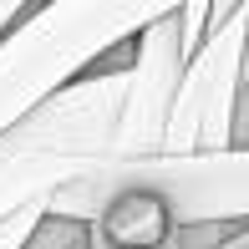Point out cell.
I'll list each match as a JSON object with an SVG mask.
<instances>
[{"instance_id": "obj_4", "label": "cell", "mask_w": 249, "mask_h": 249, "mask_svg": "<svg viewBox=\"0 0 249 249\" xmlns=\"http://www.w3.org/2000/svg\"><path fill=\"white\" fill-rule=\"evenodd\" d=\"M244 36H249V0H229L219 26H213L209 36L198 41V51L183 61L173 107H168V127H163V153L168 158L229 153Z\"/></svg>"}, {"instance_id": "obj_6", "label": "cell", "mask_w": 249, "mask_h": 249, "mask_svg": "<svg viewBox=\"0 0 249 249\" xmlns=\"http://www.w3.org/2000/svg\"><path fill=\"white\" fill-rule=\"evenodd\" d=\"M92 249H178V229L153 194H117L87 224Z\"/></svg>"}, {"instance_id": "obj_8", "label": "cell", "mask_w": 249, "mask_h": 249, "mask_svg": "<svg viewBox=\"0 0 249 249\" xmlns=\"http://www.w3.org/2000/svg\"><path fill=\"white\" fill-rule=\"evenodd\" d=\"M41 213H46V203H36V209L16 213V219H10L5 229H0V249H20V244L31 239V229H36V224H41Z\"/></svg>"}, {"instance_id": "obj_7", "label": "cell", "mask_w": 249, "mask_h": 249, "mask_svg": "<svg viewBox=\"0 0 249 249\" xmlns=\"http://www.w3.org/2000/svg\"><path fill=\"white\" fill-rule=\"evenodd\" d=\"M20 249H92L87 239V224H71V219H51V213H41V224L31 229V239Z\"/></svg>"}, {"instance_id": "obj_9", "label": "cell", "mask_w": 249, "mask_h": 249, "mask_svg": "<svg viewBox=\"0 0 249 249\" xmlns=\"http://www.w3.org/2000/svg\"><path fill=\"white\" fill-rule=\"evenodd\" d=\"M20 16H26V5H16V0H0V36H5V31L16 26Z\"/></svg>"}, {"instance_id": "obj_5", "label": "cell", "mask_w": 249, "mask_h": 249, "mask_svg": "<svg viewBox=\"0 0 249 249\" xmlns=\"http://www.w3.org/2000/svg\"><path fill=\"white\" fill-rule=\"evenodd\" d=\"M183 61L188 56L178 46V20H173V5H168L132 41L127 87H122L117 132H112V163H138V158L163 153V127H168V107H173Z\"/></svg>"}, {"instance_id": "obj_1", "label": "cell", "mask_w": 249, "mask_h": 249, "mask_svg": "<svg viewBox=\"0 0 249 249\" xmlns=\"http://www.w3.org/2000/svg\"><path fill=\"white\" fill-rule=\"evenodd\" d=\"M127 66H97L0 138V229L112 163Z\"/></svg>"}, {"instance_id": "obj_2", "label": "cell", "mask_w": 249, "mask_h": 249, "mask_svg": "<svg viewBox=\"0 0 249 249\" xmlns=\"http://www.w3.org/2000/svg\"><path fill=\"white\" fill-rule=\"evenodd\" d=\"M168 5H102V0H71V5L26 10L0 36V138L46 107L56 92L97 71L112 51L132 46Z\"/></svg>"}, {"instance_id": "obj_3", "label": "cell", "mask_w": 249, "mask_h": 249, "mask_svg": "<svg viewBox=\"0 0 249 249\" xmlns=\"http://www.w3.org/2000/svg\"><path fill=\"white\" fill-rule=\"evenodd\" d=\"M117 194H153L168 209L178 234H229L249 224V153H188V158H138V163H107L76 178L71 188L46 198L51 219L92 224L97 209Z\"/></svg>"}]
</instances>
